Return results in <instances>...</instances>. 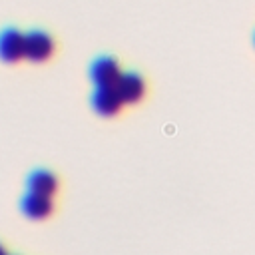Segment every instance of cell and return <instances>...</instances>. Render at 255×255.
I'll return each mask as SVG.
<instances>
[{"instance_id":"3957f363","label":"cell","mask_w":255,"mask_h":255,"mask_svg":"<svg viewBox=\"0 0 255 255\" xmlns=\"http://www.w3.org/2000/svg\"><path fill=\"white\" fill-rule=\"evenodd\" d=\"M122 74L124 72H122L120 62L112 56H100L90 64V80L96 84V88H100V86H118Z\"/></svg>"},{"instance_id":"277c9868","label":"cell","mask_w":255,"mask_h":255,"mask_svg":"<svg viewBox=\"0 0 255 255\" xmlns=\"http://www.w3.org/2000/svg\"><path fill=\"white\" fill-rule=\"evenodd\" d=\"M26 58V34L16 28L0 32V60L6 64H18Z\"/></svg>"},{"instance_id":"5b68a950","label":"cell","mask_w":255,"mask_h":255,"mask_svg":"<svg viewBox=\"0 0 255 255\" xmlns=\"http://www.w3.org/2000/svg\"><path fill=\"white\" fill-rule=\"evenodd\" d=\"M20 209L30 219H36V221L48 219L54 213V197L34 193V191H26L20 199Z\"/></svg>"},{"instance_id":"7a4b0ae2","label":"cell","mask_w":255,"mask_h":255,"mask_svg":"<svg viewBox=\"0 0 255 255\" xmlns=\"http://www.w3.org/2000/svg\"><path fill=\"white\" fill-rule=\"evenodd\" d=\"M92 108L96 110V114L104 116V118H114L124 110V100L118 92L116 86H100L94 90V94L90 96Z\"/></svg>"},{"instance_id":"8992f818","label":"cell","mask_w":255,"mask_h":255,"mask_svg":"<svg viewBox=\"0 0 255 255\" xmlns=\"http://www.w3.org/2000/svg\"><path fill=\"white\" fill-rule=\"evenodd\" d=\"M116 88H118L124 104H128V106L141 102L143 96H145V90H147L143 76L137 74V72H124Z\"/></svg>"},{"instance_id":"52a82bcc","label":"cell","mask_w":255,"mask_h":255,"mask_svg":"<svg viewBox=\"0 0 255 255\" xmlns=\"http://www.w3.org/2000/svg\"><path fill=\"white\" fill-rule=\"evenodd\" d=\"M26 187L28 191L54 197L60 189V181H58V175L50 169H34L26 179Z\"/></svg>"},{"instance_id":"6da1fadb","label":"cell","mask_w":255,"mask_h":255,"mask_svg":"<svg viewBox=\"0 0 255 255\" xmlns=\"http://www.w3.org/2000/svg\"><path fill=\"white\" fill-rule=\"evenodd\" d=\"M56 52V40L44 30H32L26 34V60L34 64L48 62Z\"/></svg>"},{"instance_id":"ba28073f","label":"cell","mask_w":255,"mask_h":255,"mask_svg":"<svg viewBox=\"0 0 255 255\" xmlns=\"http://www.w3.org/2000/svg\"><path fill=\"white\" fill-rule=\"evenodd\" d=\"M2 251H4V247H2V245H0V253H2Z\"/></svg>"}]
</instances>
